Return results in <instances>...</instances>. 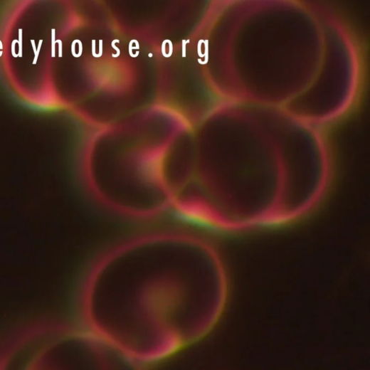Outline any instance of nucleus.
Segmentation results:
<instances>
[{
	"instance_id": "nucleus-1",
	"label": "nucleus",
	"mask_w": 370,
	"mask_h": 370,
	"mask_svg": "<svg viewBox=\"0 0 370 370\" xmlns=\"http://www.w3.org/2000/svg\"><path fill=\"white\" fill-rule=\"evenodd\" d=\"M203 246L190 236L159 234L112 251L85 290V329L142 364L199 340L219 309L218 295L199 263Z\"/></svg>"
}]
</instances>
